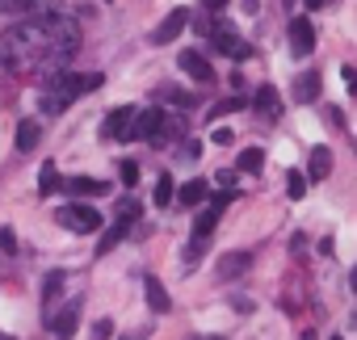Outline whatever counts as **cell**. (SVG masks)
I'll return each mask as SVG.
<instances>
[{
  "mask_svg": "<svg viewBox=\"0 0 357 340\" xmlns=\"http://www.w3.org/2000/svg\"><path fill=\"white\" fill-rule=\"evenodd\" d=\"M43 22V38H47V59L43 63H68L76 51H80V22L68 17V13H47L38 17Z\"/></svg>",
  "mask_w": 357,
  "mask_h": 340,
  "instance_id": "1",
  "label": "cell"
},
{
  "mask_svg": "<svg viewBox=\"0 0 357 340\" xmlns=\"http://www.w3.org/2000/svg\"><path fill=\"white\" fill-rule=\"evenodd\" d=\"M93 88H101V76L93 72V76H76V72H51V80H47V97H55L59 105H72L80 93H93Z\"/></svg>",
  "mask_w": 357,
  "mask_h": 340,
  "instance_id": "2",
  "label": "cell"
},
{
  "mask_svg": "<svg viewBox=\"0 0 357 340\" xmlns=\"http://www.w3.org/2000/svg\"><path fill=\"white\" fill-rule=\"evenodd\" d=\"M164 109H135V122H130V139H143V143H155L164 134Z\"/></svg>",
  "mask_w": 357,
  "mask_h": 340,
  "instance_id": "3",
  "label": "cell"
},
{
  "mask_svg": "<svg viewBox=\"0 0 357 340\" xmlns=\"http://www.w3.org/2000/svg\"><path fill=\"white\" fill-rule=\"evenodd\" d=\"M59 223H63L68 231H80V235H93V231L101 227V215H97L93 206H63V210H59Z\"/></svg>",
  "mask_w": 357,
  "mask_h": 340,
  "instance_id": "4",
  "label": "cell"
},
{
  "mask_svg": "<svg viewBox=\"0 0 357 340\" xmlns=\"http://www.w3.org/2000/svg\"><path fill=\"white\" fill-rule=\"evenodd\" d=\"M211 47H215L219 55H231V59H248V55H252V47L240 42V34L227 30V26H215V30H211Z\"/></svg>",
  "mask_w": 357,
  "mask_h": 340,
  "instance_id": "5",
  "label": "cell"
},
{
  "mask_svg": "<svg viewBox=\"0 0 357 340\" xmlns=\"http://www.w3.org/2000/svg\"><path fill=\"white\" fill-rule=\"evenodd\" d=\"M311 51H315V26L307 17H294L290 22V55L294 59H307Z\"/></svg>",
  "mask_w": 357,
  "mask_h": 340,
  "instance_id": "6",
  "label": "cell"
},
{
  "mask_svg": "<svg viewBox=\"0 0 357 340\" xmlns=\"http://www.w3.org/2000/svg\"><path fill=\"white\" fill-rule=\"evenodd\" d=\"M185 26H190V9H172V13H168V17H164L160 26H155L151 42H155V47H164V42H172L176 34H181Z\"/></svg>",
  "mask_w": 357,
  "mask_h": 340,
  "instance_id": "7",
  "label": "cell"
},
{
  "mask_svg": "<svg viewBox=\"0 0 357 340\" xmlns=\"http://www.w3.org/2000/svg\"><path fill=\"white\" fill-rule=\"evenodd\" d=\"M130 122H135V105H122L105 118V139L118 143V139H130Z\"/></svg>",
  "mask_w": 357,
  "mask_h": 340,
  "instance_id": "8",
  "label": "cell"
},
{
  "mask_svg": "<svg viewBox=\"0 0 357 340\" xmlns=\"http://www.w3.org/2000/svg\"><path fill=\"white\" fill-rule=\"evenodd\" d=\"M223 210H227V198H211L206 202V210L198 215V223H194V240H206L211 231H215V223L223 219Z\"/></svg>",
  "mask_w": 357,
  "mask_h": 340,
  "instance_id": "9",
  "label": "cell"
},
{
  "mask_svg": "<svg viewBox=\"0 0 357 340\" xmlns=\"http://www.w3.org/2000/svg\"><path fill=\"white\" fill-rule=\"evenodd\" d=\"M176 63H181V72H190V76H194V80H202V84H211V80H215L211 63H206L198 51H181V59H176Z\"/></svg>",
  "mask_w": 357,
  "mask_h": 340,
  "instance_id": "10",
  "label": "cell"
},
{
  "mask_svg": "<svg viewBox=\"0 0 357 340\" xmlns=\"http://www.w3.org/2000/svg\"><path fill=\"white\" fill-rule=\"evenodd\" d=\"M206 181H190V185H181V190H176L172 194V202H181V206H202L206 202Z\"/></svg>",
  "mask_w": 357,
  "mask_h": 340,
  "instance_id": "11",
  "label": "cell"
},
{
  "mask_svg": "<svg viewBox=\"0 0 357 340\" xmlns=\"http://www.w3.org/2000/svg\"><path fill=\"white\" fill-rule=\"evenodd\" d=\"M328 173H332V151H328V147H315V151H311V164H307V177H311V181H324Z\"/></svg>",
  "mask_w": 357,
  "mask_h": 340,
  "instance_id": "12",
  "label": "cell"
},
{
  "mask_svg": "<svg viewBox=\"0 0 357 340\" xmlns=\"http://www.w3.org/2000/svg\"><path fill=\"white\" fill-rule=\"evenodd\" d=\"M257 109H261L265 118H282V97H278L273 84H265V88L257 93Z\"/></svg>",
  "mask_w": 357,
  "mask_h": 340,
  "instance_id": "13",
  "label": "cell"
},
{
  "mask_svg": "<svg viewBox=\"0 0 357 340\" xmlns=\"http://www.w3.org/2000/svg\"><path fill=\"white\" fill-rule=\"evenodd\" d=\"M38 139H43V126H38L34 118H26V122L17 126V151H34Z\"/></svg>",
  "mask_w": 357,
  "mask_h": 340,
  "instance_id": "14",
  "label": "cell"
},
{
  "mask_svg": "<svg viewBox=\"0 0 357 340\" xmlns=\"http://www.w3.org/2000/svg\"><path fill=\"white\" fill-rule=\"evenodd\" d=\"M248 265H252V256H248V252H227V256L219 261V273H223V277L231 281V277H240V273H244Z\"/></svg>",
  "mask_w": 357,
  "mask_h": 340,
  "instance_id": "15",
  "label": "cell"
},
{
  "mask_svg": "<svg viewBox=\"0 0 357 340\" xmlns=\"http://www.w3.org/2000/svg\"><path fill=\"white\" fill-rule=\"evenodd\" d=\"M143 294H147V307H151V311H168V307H172V302H168V290L160 286V277H147V281H143Z\"/></svg>",
  "mask_w": 357,
  "mask_h": 340,
  "instance_id": "16",
  "label": "cell"
},
{
  "mask_svg": "<svg viewBox=\"0 0 357 340\" xmlns=\"http://www.w3.org/2000/svg\"><path fill=\"white\" fill-rule=\"evenodd\" d=\"M76 319H80V315H76V307H63V315H55V319H51V332H55L59 340H68V336L76 332Z\"/></svg>",
  "mask_w": 357,
  "mask_h": 340,
  "instance_id": "17",
  "label": "cell"
},
{
  "mask_svg": "<svg viewBox=\"0 0 357 340\" xmlns=\"http://www.w3.org/2000/svg\"><path fill=\"white\" fill-rule=\"evenodd\" d=\"M55 190H59V173H55V164H43V168H38V194H43V198H51Z\"/></svg>",
  "mask_w": 357,
  "mask_h": 340,
  "instance_id": "18",
  "label": "cell"
},
{
  "mask_svg": "<svg viewBox=\"0 0 357 340\" xmlns=\"http://www.w3.org/2000/svg\"><path fill=\"white\" fill-rule=\"evenodd\" d=\"M68 194H76V198H84V194H105V185L93 181V177H72V181H68Z\"/></svg>",
  "mask_w": 357,
  "mask_h": 340,
  "instance_id": "19",
  "label": "cell"
},
{
  "mask_svg": "<svg viewBox=\"0 0 357 340\" xmlns=\"http://www.w3.org/2000/svg\"><path fill=\"white\" fill-rule=\"evenodd\" d=\"M261 168H265V151L261 147L240 151V173H261Z\"/></svg>",
  "mask_w": 357,
  "mask_h": 340,
  "instance_id": "20",
  "label": "cell"
},
{
  "mask_svg": "<svg viewBox=\"0 0 357 340\" xmlns=\"http://www.w3.org/2000/svg\"><path fill=\"white\" fill-rule=\"evenodd\" d=\"M172 194H176V185H172V177L164 173V177L155 181V190H151V198H155V206H172Z\"/></svg>",
  "mask_w": 357,
  "mask_h": 340,
  "instance_id": "21",
  "label": "cell"
},
{
  "mask_svg": "<svg viewBox=\"0 0 357 340\" xmlns=\"http://www.w3.org/2000/svg\"><path fill=\"white\" fill-rule=\"evenodd\" d=\"M315 97H319V76L307 72V76L298 80V101H315Z\"/></svg>",
  "mask_w": 357,
  "mask_h": 340,
  "instance_id": "22",
  "label": "cell"
},
{
  "mask_svg": "<svg viewBox=\"0 0 357 340\" xmlns=\"http://www.w3.org/2000/svg\"><path fill=\"white\" fill-rule=\"evenodd\" d=\"M30 9H34V0H0V13H9V17L30 13Z\"/></svg>",
  "mask_w": 357,
  "mask_h": 340,
  "instance_id": "23",
  "label": "cell"
},
{
  "mask_svg": "<svg viewBox=\"0 0 357 340\" xmlns=\"http://www.w3.org/2000/svg\"><path fill=\"white\" fill-rule=\"evenodd\" d=\"M122 235H126V223H122V219H118V223H114V227H109V231H105V240H101V252H109V248H114V244H118V240H122Z\"/></svg>",
  "mask_w": 357,
  "mask_h": 340,
  "instance_id": "24",
  "label": "cell"
},
{
  "mask_svg": "<svg viewBox=\"0 0 357 340\" xmlns=\"http://www.w3.org/2000/svg\"><path fill=\"white\" fill-rule=\"evenodd\" d=\"M118 181H122V185L130 190V185L139 181V164H130V160H126V164H118Z\"/></svg>",
  "mask_w": 357,
  "mask_h": 340,
  "instance_id": "25",
  "label": "cell"
},
{
  "mask_svg": "<svg viewBox=\"0 0 357 340\" xmlns=\"http://www.w3.org/2000/svg\"><path fill=\"white\" fill-rule=\"evenodd\" d=\"M0 252L17 256V235H13V227H0Z\"/></svg>",
  "mask_w": 357,
  "mask_h": 340,
  "instance_id": "26",
  "label": "cell"
},
{
  "mask_svg": "<svg viewBox=\"0 0 357 340\" xmlns=\"http://www.w3.org/2000/svg\"><path fill=\"white\" fill-rule=\"evenodd\" d=\"M236 109H244V101H240V97H227V101H219V105L211 109V118H223V114H236Z\"/></svg>",
  "mask_w": 357,
  "mask_h": 340,
  "instance_id": "27",
  "label": "cell"
},
{
  "mask_svg": "<svg viewBox=\"0 0 357 340\" xmlns=\"http://www.w3.org/2000/svg\"><path fill=\"white\" fill-rule=\"evenodd\" d=\"M286 194H290V198H303V194H307V177H290V181H286Z\"/></svg>",
  "mask_w": 357,
  "mask_h": 340,
  "instance_id": "28",
  "label": "cell"
},
{
  "mask_svg": "<svg viewBox=\"0 0 357 340\" xmlns=\"http://www.w3.org/2000/svg\"><path fill=\"white\" fill-rule=\"evenodd\" d=\"M59 290H63V277H59V273H51V277H47V290H43V294H47V298H55Z\"/></svg>",
  "mask_w": 357,
  "mask_h": 340,
  "instance_id": "29",
  "label": "cell"
},
{
  "mask_svg": "<svg viewBox=\"0 0 357 340\" xmlns=\"http://www.w3.org/2000/svg\"><path fill=\"white\" fill-rule=\"evenodd\" d=\"M109 332H114V323H109V319H97V323H93V336H97V340H105Z\"/></svg>",
  "mask_w": 357,
  "mask_h": 340,
  "instance_id": "30",
  "label": "cell"
},
{
  "mask_svg": "<svg viewBox=\"0 0 357 340\" xmlns=\"http://www.w3.org/2000/svg\"><path fill=\"white\" fill-rule=\"evenodd\" d=\"M43 109H47V114H63V109H68V105H59V101H55V97H47V93H43Z\"/></svg>",
  "mask_w": 357,
  "mask_h": 340,
  "instance_id": "31",
  "label": "cell"
},
{
  "mask_svg": "<svg viewBox=\"0 0 357 340\" xmlns=\"http://www.w3.org/2000/svg\"><path fill=\"white\" fill-rule=\"evenodd\" d=\"M211 139H215V143H219V147H227V143H231V139H236V134H231V130H223V126H219V130H215V134H211Z\"/></svg>",
  "mask_w": 357,
  "mask_h": 340,
  "instance_id": "32",
  "label": "cell"
},
{
  "mask_svg": "<svg viewBox=\"0 0 357 340\" xmlns=\"http://www.w3.org/2000/svg\"><path fill=\"white\" fill-rule=\"evenodd\" d=\"M202 5H206L211 13H219V9H227V0H202Z\"/></svg>",
  "mask_w": 357,
  "mask_h": 340,
  "instance_id": "33",
  "label": "cell"
},
{
  "mask_svg": "<svg viewBox=\"0 0 357 340\" xmlns=\"http://www.w3.org/2000/svg\"><path fill=\"white\" fill-rule=\"evenodd\" d=\"M328 5V0H307V9H324Z\"/></svg>",
  "mask_w": 357,
  "mask_h": 340,
  "instance_id": "34",
  "label": "cell"
},
{
  "mask_svg": "<svg viewBox=\"0 0 357 340\" xmlns=\"http://www.w3.org/2000/svg\"><path fill=\"white\" fill-rule=\"evenodd\" d=\"M303 340H315V336H311V332H307V336H303Z\"/></svg>",
  "mask_w": 357,
  "mask_h": 340,
  "instance_id": "35",
  "label": "cell"
},
{
  "mask_svg": "<svg viewBox=\"0 0 357 340\" xmlns=\"http://www.w3.org/2000/svg\"><path fill=\"white\" fill-rule=\"evenodd\" d=\"M206 340H219V336H206Z\"/></svg>",
  "mask_w": 357,
  "mask_h": 340,
  "instance_id": "36",
  "label": "cell"
},
{
  "mask_svg": "<svg viewBox=\"0 0 357 340\" xmlns=\"http://www.w3.org/2000/svg\"><path fill=\"white\" fill-rule=\"evenodd\" d=\"M0 340H9V336H0Z\"/></svg>",
  "mask_w": 357,
  "mask_h": 340,
  "instance_id": "37",
  "label": "cell"
}]
</instances>
